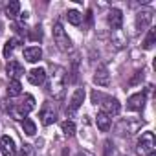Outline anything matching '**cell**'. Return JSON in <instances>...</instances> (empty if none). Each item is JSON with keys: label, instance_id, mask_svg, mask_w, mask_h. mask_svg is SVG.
<instances>
[{"label": "cell", "instance_id": "d6986e66", "mask_svg": "<svg viewBox=\"0 0 156 156\" xmlns=\"http://www.w3.org/2000/svg\"><path fill=\"white\" fill-rule=\"evenodd\" d=\"M20 94H22V85H20V81H19V79H11L9 85H8V96H9V98H17V96H20Z\"/></svg>", "mask_w": 156, "mask_h": 156}, {"label": "cell", "instance_id": "603a6c76", "mask_svg": "<svg viewBox=\"0 0 156 156\" xmlns=\"http://www.w3.org/2000/svg\"><path fill=\"white\" fill-rule=\"evenodd\" d=\"M22 130H24L28 136H35V132H37V125H35L31 119L26 118V119L22 121Z\"/></svg>", "mask_w": 156, "mask_h": 156}, {"label": "cell", "instance_id": "4fadbf2b", "mask_svg": "<svg viewBox=\"0 0 156 156\" xmlns=\"http://www.w3.org/2000/svg\"><path fill=\"white\" fill-rule=\"evenodd\" d=\"M107 22H108V26L112 28V30H119L121 28V24H123V13L119 11V9H110L108 11V15H107Z\"/></svg>", "mask_w": 156, "mask_h": 156}, {"label": "cell", "instance_id": "277c9868", "mask_svg": "<svg viewBox=\"0 0 156 156\" xmlns=\"http://www.w3.org/2000/svg\"><path fill=\"white\" fill-rule=\"evenodd\" d=\"M39 118H41V123H42L44 127L55 123L57 112H55V108H53V105H51L50 101H46V103L42 105V108H41V112H39Z\"/></svg>", "mask_w": 156, "mask_h": 156}, {"label": "cell", "instance_id": "9c48e42d", "mask_svg": "<svg viewBox=\"0 0 156 156\" xmlns=\"http://www.w3.org/2000/svg\"><path fill=\"white\" fill-rule=\"evenodd\" d=\"M138 127H140V121H129V119H121L119 123H118V132L121 134V136H130V134H134L136 130H138Z\"/></svg>", "mask_w": 156, "mask_h": 156}, {"label": "cell", "instance_id": "6da1fadb", "mask_svg": "<svg viewBox=\"0 0 156 156\" xmlns=\"http://www.w3.org/2000/svg\"><path fill=\"white\" fill-rule=\"evenodd\" d=\"M64 90H66V70L61 66H55L53 73H51V79H50V85H48V92L53 96V99L61 101L64 98Z\"/></svg>", "mask_w": 156, "mask_h": 156}, {"label": "cell", "instance_id": "8fae6325", "mask_svg": "<svg viewBox=\"0 0 156 156\" xmlns=\"http://www.w3.org/2000/svg\"><path fill=\"white\" fill-rule=\"evenodd\" d=\"M101 107H103V112H105V114H108L110 118H112V116H118V114H119V110H121L119 101H118V99H114V98H107V99H105V103H101Z\"/></svg>", "mask_w": 156, "mask_h": 156}, {"label": "cell", "instance_id": "44dd1931", "mask_svg": "<svg viewBox=\"0 0 156 156\" xmlns=\"http://www.w3.org/2000/svg\"><path fill=\"white\" fill-rule=\"evenodd\" d=\"M66 19H68V22H70V24L79 26V24H81V20H83V15H81L79 11H77V9H68Z\"/></svg>", "mask_w": 156, "mask_h": 156}, {"label": "cell", "instance_id": "9a60e30c", "mask_svg": "<svg viewBox=\"0 0 156 156\" xmlns=\"http://www.w3.org/2000/svg\"><path fill=\"white\" fill-rule=\"evenodd\" d=\"M24 59H26L28 62H39V61L42 59V50H41V46H30V48H26V50H24Z\"/></svg>", "mask_w": 156, "mask_h": 156}, {"label": "cell", "instance_id": "7c38bea8", "mask_svg": "<svg viewBox=\"0 0 156 156\" xmlns=\"http://www.w3.org/2000/svg\"><path fill=\"white\" fill-rule=\"evenodd\" d=\"M83 101H85V88H77V90L73 92L72 99H70V105H68V112H70V114H73L77 108H79V107L83 105Z\"/></svg>", "mask_w": 156, "mask_h": 156}, {"label": "cell", "instance_id": "cb8c5ba5", "mask_svg": "<svg viewBox=\"0 0 156 156\" xmlns=\"http://www.w3.org/2000/svg\"><path fill=\"white\" fill-rule=\"evenodd\" d=\"M61 129H62V132H64V136H68V138H72V136L75 134V123H73V121H70V119H66V121H62V125H61Z\"/></svg>", "mask_w": 156, "mask_h": 156}, {"label": "cell", "instance_id": "4316f807", "mask_svg": "<svg viewBox=\"0 0 156 156\" xmlns=\"http://www.w3.org/2000/svg\"><path fill=\"white\" fill-rule=\"evenodd\" d=\"M140 79H143V72H136V75L132 77V79H130L129 83H130V85H136V83H138Z\"/></svg>", "mask_w": 156, "mask_h": 156}, {"label": "cell", "instance_id": "7402d4cb", "mask_svg": "<svg viewBox=\"0 0 156 156\" xmlns=\"http://www.w3.org/2000/svg\"><path fill=\"white\" fill-rule=\"evenodd\" d=\"M154 41H156V28H151L149 33H147V37H145V41H143V48L151 50L154 46Z\"/></svg>", "mask_w": 156, "mask_h": 156}, {"label": "cell", "instance_id": "ac0fdd59", "mask_svg": "<svg viewBox=\"0 0 156 156\" xmlns=\"http://www.w3.org/2000/svg\"><path fill=\"white\" fill-rule=\"evenodd\" d=\"M19 44H20V39L19 37H13V39H9L6 44H4V57H11L13 55V51H15V48H19Z\"/></svg>", "mask_w": 156, "mask_h": 156}, {"label": "cell", "instance_id": "2e32d148", "mask_svg": "<svg viewBox=\"0 0 156 156\" xmlns=\"http://www.w3.org/2000/svg\"><path fill=\"white\" fill-rule=\"evenodd\" d=\"M96 123H98V129H99L101 132H107V130L110 129V125H112V118H110L108 114H105V112L101 110V112H98Z\"/></svg>", "mask_w": 156, "mask_h": 156}, {"label": "cell", "instance_id": "ba28073f", "mask_svg": "<svg viewBox=\"0 0 156 156\" xmlns=\"http://www.w3.org/2000/svg\"><path fill=\"white\" fill-rule=\"evenodd\" d=\"M94 83L98 87H108L110 85V73H108V68L107 66H98L96 73H94Z\"/></svg>", "mask_w": 156, "mask_h": 156}, {"label": "cell", "instance_id": "484cf974", "mask_svg": "<svg viewBox=\"0 0 156 156\" xmlns=\"http://www.w3.org/2000/svg\"><path fill=\"white\" fill-rule=\"evenodd\" d=\"M22 107H24L26 110H30V112H31V110L35 108V98L28 94V96L24 98V101H22Z\"/></svg>", "mask_w": 156, "mask_h": 156}, {"label": "cell", "instance_id": "83f0119b", "mask_svg": "<svg viewBox=\"0 0 156 156\" xmlns=\"http://www.w3.org/2000/svg\"><path fill=\"white\" fill-rule=\"evenodd\" d=\"M75 156H92V154H90V152H87V151H83V152H77Z\"/></svg>", "mask_w": 156, "mask_h": 156}, {"label": "cell", "instance_id": "8992f818", "mask_svg": "<svg viewBox=\"0 0 156 156\" xmlns=\"http://www.w3.org/2000/svg\"><path fill=\"white\" fill-rule=\"evenodd\" d=\"M0 152H2V156H17V145H15L13 138H9V136L0 138Z\"/></svg>", "mask_w": 156, "mask_h": 156}, {"label": "cell", "instance_id": "5bb4252c", "mask_svg": "<svg viewBox=\"0 0 156 156\" xmlns=\"http://www.w3.org/2000/svg\"><path fill=\"white\" fill-rule=\"evenodd\" d=\"M6 72H8V75L11 79H19V77L24 75V68H22V64L19 61H9L8 66H6Z\"/></svg>", "mask_w": 156, "mask_h": 156}, {"label": "cell", "instance_id": "5b68a950", "mask_svg": "<svg viewBox=\"0 0 156 156\" xmlns=\"http://www.w3.org/2000/svg\"><path fill=\"white\" fill-rule=\"evenodd\" d=\"M145 101H147L145 92L132 94V96L127 99V108H129V110H134V112H141V110H143V107H145Z\"/></svg>", "mask_w": 156, "mask_h": 156}, {"label": "cell", "instance_id": "52a82bcc", "mask_svg": "<svg viewBox=\"0 0 156 156\" xmlns=\"http://www.w3.org/2000/svg\"><path fill=\"white\" fill-rule=\"evenodd\" d=\"M152 9H143V11H140L138 15H136V28L140 30V31H143V30H147L149 26H151V22H152Z\"/></svg>", "mask_w": 156, "mask_h": 156}, {"label": "cell", "instance_id": "ffe728a7", "mask_svg": "<svg viewBox=\"0 0 156 156\" xmlns=\"http://www.w3.org/2000/svg\"><path fill=\"white\" fill-rule=\"evenodd\" d=\"M6 15H8L9 19H17V17L20 15V4L17 2V0H13V2L8 4V8H6Z\"/></svg>", "mask_w": 156, "mask_h": 156}, {"label": "cell", "instance_id": "30bf717a", "mask_svg": "<svg viewBox=\"0 0 156 156\" xmlns=\"http://www.w3.org/2000/svg\"><path fill=\"white\" fill-rule=\"evenodd\" d=\"M46 77H48V73H46L44 68H33V70H30V73H28L30 83H31V85H37V87L46 83Z\"/></svg>", "mask_w": 156, "mask_h": 156}, {"label": "cell", "instance_id": "d4e9b609", "mask_svg": "<svg viewBox=\"0 0 156 156\" xmlns=\"http://www.w3.org/2000/svg\"><path fill=\"white\" fill-rule=\"evenodd\" d=\"M19 156H35V149H33V145L24 143V145L20 147V151H19Z\"/></svg>", "mask_w": 156, "mask_h": 156}, {"label": "cell", "instance_id": "3957f363", "mask_svg": "<svg viewBox=\"0 0 156 156\" xmlns=\"http://www.w3.org/2000/svg\"><path fill=\"white\" fill-rule=\"evenodd\" d=\"M53 41H55V44L61 51H70L72 50V41H70V37L64 31L61 22H55V26H53Z\"/></svg>", "mask_w": 156, "mask_h": 156}, {"label": "cell", "instance_id": "7a4b0ae2", "mask_svg": "<svg viewBox=\"0 0 156 156\" xmlns=\"http://www.w3.org/2000/svg\"><path fill=\"white\" fill-rule=\"evenodd\" d=\"M156 149V140H154V132L147 130L140 136L138 143H136V154L138 156H149L151 152H154Z\"/></svg>", "mask_w": 156, "mask_h": 156}, {"label": "cell", "instance_id": "f1b7e54d", "mask_svg": "<svg viewBox=\"0 0 156 156\" xmlns=\"http://www.w3.org/2000/svg\"><path fill=\"white\" fill-rule=\"evenodd\" d=\"M149 156H156V154H154V152H151V154H149Z\"/></svg>", "mask_w": 156, "mask_h": 156}, {"label": "cell", "instance_id": "e0dca14e", "mask_svg": "<svg viewBox=\"0 0 156 156\" xmlns=\"http://www.w3.org/2000/svg\"><path fill=\"white\" fill-rule=\"evenodd\" d=\"M9 114H11L15 119H24V118H28L30 110H26V108L22 107V103H19V105H13V107H9Z\"/></svg>", "mask_w": 156, "mask_h": 156}]
</instances>
